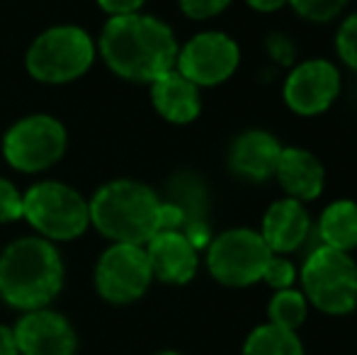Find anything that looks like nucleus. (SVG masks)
<instances>
[{"label": "nucleus", "mask_w": 357, "mask_h": 355, "mask_svg": "<svg viewBox=\"0 0 357 355\" xmlns=\"http://www.w3.org/2000/svg\"><path fill=\"white\" fill-rule=\"evenodd\" d=\"M155 355H180V353H175V351H160V353H155Z\"/></svg>", "instance_id": "29"}, {"label": "nucleus", "mask_w": 357, "mask_h": 355, "mask_svg": "<svg viewBox=\"0 0 357 355\" xmlns=\"http://www.w3.org/2000/svg\"><path fill=\"white\" fill-rule=\"evenodd\" d=\"M153 273L144 246L114 243L100 256L95 268V287L112 304H132L149 289Z\"/></svg>", "instance_id": "9"}, {"label": "nucleus", "mask_w": 357, "mask_h": 355, "mask_svg": "<svg viewBox=\"0 0 357 355\" xmlns=\"http://www.w3.org/2000/svg\"><path fill=\"white\" fill-rule=\"evenodd\" d=\"M306 312H309V302H306L304 292L299 289H278L275 297L270 299V324L287 331H296L301 324L306 322Z\"/></svg>", "instance_id": "20"}, {"label": "nucleus", "mask_w": 357, "mask_h": 355, "mask_svg": "<svg viewBox=\"0 0 357 355\" xmlns=\"http://www.w3.org/2000/svg\"><path fill=\"white\" fill-rule=\"evenodd\" d=\"M95 59V44L88 32L61 24L42 32L27 52V71L42 83H71L80 78Z\"/></svg>", "instance_id": "5"}, {"label": "nucleus", "mask_w": 357, "mask_h": 355, "mask_svg": "<svg viewBox=\"0 0 357 355\" xmlns=\"http://www.w3.org/2000/svg\"><path fill=\"white\" fill-rule=\"evenodd\" d=\"M231 0H180V10L192 20H209L224 13Z\"/></svg>", "instance_id": "25"}, {"label": "nucleus", "mask_w": 357, "mask_h": 355, "mask_svg": "<svg viewBox=\"0 0 357 355\" xmlns=\"http://www.w3.org/2000/svg\"><path fill=\"white\" fill-rule=\"evenodd\" d=\"M241 49L229 34L202 32L192 37L183 49H178V71L197 88L219 86L229 81L238 68Z\"/></svg>", "instance_id": "10"}, {"label": "nucleus", "mask_w": 357, "mask_h": 355, "mask_svg": "<svg viewBox=\"0 0 357 355\" xmlns=\"http://www.w3.org/2000/svg\"><path fill=\"white\" fill-rule=\"evenodd\" d=\"M296 278V270L291 266V261H287L284 256H278L273 253V258L268 261L265 266V273H263V280L275 289H289L291 282Z\"/></svg>", "instance_id": "23"}, {"label": "nucleus", "mask_w": 357, "mask_h": 355, "mask_svg": "<svg viewBox=\"0 0 357 355\" xmlns=\"http://www.w3.org/2000/svg\"><path fill=\"white\" fill-rule=\"evenodd\" d=\"M319 234L324 246L335 251H353L357 248V202L338 199L324 209L319 222Z\"/></svg>", "instance_id": "18"}, {"label": "nucleus", "mask_w": 357, "mask_h": 355, "mask_svg": "<svg viewBox=\"0 0 357 355\" xmlns=\"http://www.w3.org/2000/svg\"><path fill=\"white\" fill-rule=\"evenodd\" d=\"M309 232H311V219L304 202L284 197L273 202L268 212H265L260 236L268 243L270 251L278 253V256H284V253L296 251L306 241Z\"/></svg>", "instance_id": "14"}, {"label": "nucleus", "mask_w": 357, "mask_h": 355, "mask_svg": "<svg viewBox=\"0 0 357 355\" xmlns=\"http://www.w3.org/2000/svg\"><path fill=\"white\" fill-rule=\"evenodd\" d=\"M273 251L253 229H229L209 243L207 266L216 282L226 287H248L263 280Z\"/></svg>", "instance_id": "7"}, {"label": "nucleus", "mask_w": 357, "mask_h": 355, "mask_svg": "<svg viewBox=\"0 0 357 355\" xmlns=\"http://www.w3.org/2000/svg\"><path fill=\"white\" fill-rule=\"evenodd\" d=\"M275 178L284 188V192L291 199H316L324 192L326 185V168L311 151L299 146H284L280 153Z\"/></svg>", "instance_id": "15"}, {"label": "nucleus", "mask_w": 357, "mask_h": 355, "mask_svg": "<svg viewBox=\"0 0 357 355\" xmlns=\"http://www.w3.org/2000/svg\"><path fill=\"white\" fill-rule=\"evenodd\" d=\"M63 287L59 251L42 236L17 239L0 256V294L15 309H44Z\"/></svg>", "instance_id": "3"}, {"label": "nucleus", "mask_w": 357, "mask_h": 355, "mask_svg": "<svg viewBox=\"0 0 357 355\" xmlns=\"http://www.w3.org/2000/svg\"><path fill=\"white\" fill-rule=\"evenodd\" d=\"M66 151V129L49 114H32L8 129L3 139L5 161L22 173H39L61 161Z\"/></svg>", "instance_id": "8"}, {"label": "nucleus", "mask_w": 357, "mask_h": 355, "mask_svg": "<svg viewBox=\"0 0 357 355\" xmlns=\"http://www.w3.org/2000/svg\"><path fill=\"white\" fill-rule=\"evenodd\" d=\"M146 3V0H98V5L112 17H119V15H134L139 13V8Z\"/></svg>", "instance_id": "26"}, {"label": "nucleus", "mask_w": 357, "mask_h": 355, "mask_svg": "<svg viewBox=\"0 0 357 355\" xmlns=\"http://www.w3.org/2000/svg\"><path fill=\"white\" fill-rule=\"evenodd\" d=\"M20 355H75L78 338L66 317L52 309H34L15 324Z\"/></svg>", "instance_id": "12"}, {"label": "nucleus", "mask_w": 357, "mask_h": 355, "mask_svg": "<svg viewBox=\"0 0 357 355\" xmlns=\"http://www.w3.org/2000/svg\"><path fill=\"white\" fill-rule=\"evenodd\" d=\"M280 153H282V144L273 134L263 132V129H250L234 142L229 163L241 178L268 180L270 176H275Z\"/></svg>", "instance_id": "17"}, {"label": "nucleus", "mask_w": 357, "mask_h": 355, "mask_svg": "<svg viewBox=\"0 0 357 355\" xmlns=\"http://www.w3.org/2000/svg\"><path fill=\"white\" fill-rule=\"evenodd\" d=\"M100 54L117 76L134 83H153L175 68L178 42L173 29L151 15L109 17L100 34Z\"/></svg>", "instance_id": "1"}, {"label": "nucleus", "mask_w": 357, "mask_h": 355, "mask_svg": "<svg viewBox=\"0 0 357 355\" xmlns=\"http://www.w3.org/2000/svg\"><path fill=\"white\" fill-rule=\"evenodd\" d=\"M301 17L311 20V22H328V20L338 17L348 0H287Z\"/></svg>", "instance_id": "21"}, {"label": "nucleus", "mask_w": 357, "mask_h": 355, "mask_svg": "<svg viewBox=\"0 0 357 355\" xmlns=\"http://www.w3.org/2000/svg\"><path fill=\"white\" fill-rule=\"evenodd\" d=\"M245 3L253 10H258V13H275V10L287 5V0H245Z\"/></svg>", "instance_id": "28"}, {"label": "nucleus", "mask_w": 357, "mask_h": 355, "mask_svg": "<svg viewBox=\"0 0 357 355\" xmlns=\"http://www.w3.org/2000/svg\"><path fill=\"white\" fill-rule=\"evenodd\" d=\"M340 93V71L326 59H309L287 76L284 103L291 112L314 117L333 105Z\"/></svg>", "instance_id": "11"}, {"label": "nucleus", "mask_w": 357, "mask_h": 355, "mask_svg": "<svg viewBox=\"0 0 357 355\" xmlns=\"http://www.w3.org/2000/svg\"><path fill=\"white\" fill-rule=\"evenodd\" d=\"M22 217L42 234V239L71 241L90 224V207L78 190L56 180H44L24 192Z\"/></svg>", "instance_id": "4"}, {"label": "nucleus", "mask_w": 357, "mask_h": 355, "mask_svg": "<svg viewBox=\"0 0 357 355\" xmlns=\"http://www.w3.org/2000/svg\"><path fill=\"white\" fill-rule=\"evenodd\" d=\"M301 285L306 302L326 314L343 317L357 307V263L345 251L316 248L301 268Z\"/></svg>", "instance_id": "6"}, {"label": "nucleus", "mask_w": 357, "mask_h": 355, "mask_svg": "<svg viewBox=\"0 0 357 355\" xmlns=\"http://www.w3.org/2000/svg\"><path fill=\"white\" fill-rule=\"evenodd\" d=\"M146 256L153 278L168 285H185L199 266L197 248L183 232H158L146 243Z\"/></svg>", "instance_id": "13"}, {"label": "nucleus", "mask_w": 357, "mask_h": 355, "mask_svg": "<svg viewBox=\"0 0 357 355\" xmlns=\"http://www.w3.org/2000/svg\"><path fill=\"white\" fill-rule=\"evenodd\" d=\"M335 52L338 56L348 63L350 68L357 71V13L350 15L338 29V37H335Z\"/></svg>", "instance_id": "22"}, {"label": "nucleus", "mask_w": 357, "mask_h": 355, "mask_svg": "<svg viewBox=\"0 0 357 355\" xmlns=\"http://www.w3.org/2000/svg\"><path fill=\"white\" fill-rule=\"evenodd\" d=\"M0 355H20L17 338L10 326H0Z\"/></svg>", "instance_id": "27"}, {"label": "nucleus", "mask_w": 357, "mask_h": 355, "mask_svg": "<svg viewBox=\"0 0 357 355\" xmlns=\"http://www.w3.org/2000/svg\"><path fill=\"white\" fill-rule=\"evenodd\" d=\"M151 100L160 117L173 124H188L202 112L199 88L188 81L178 68H170L151 83Z\"/></svg>", "instance_id": "16"}, {"label": "nucleus", "mask_w": 357, "mask_h": 355, "mask_svg": "<svg viewBox=\"0 0 357 355\" xmlns=\"http://www.w3.org/2000/svg\"><path fill=\"white\" fill-rule=\"evenodd\" d=\"M243 355H304V343L296 336V331H287L275 324H263L245 338Z\"/></svg>", "instance_id": "19"}, {"label": "nucleus", "mask_w": 357, "mask_h": 355, "mask_svg": "<svg viewBox=\"0 0 357 355\" xmlns=\"http://www.w3.org/2000/svg\"><path fill=\"white\" fill-rule=\"evenodd\" d=\"M22 219V195L10 180L0 178V224Z\"/></svg>", "instance_id": "24"}, {"label": "nucleus", "mask_w": 357, "mask_h": 355, "mask_svg": "<svg viewBox=\"0 0 357 355\" xmlns=\"http://www.w3.org/2000/svg\"><path fill=\"white\" fill-rule=\"evenodd\" d=\"M90 224L114 243L146 246L163 232V199L137 180H112L88 202Z\"/></svg>", "instance_id": "2"}]
</instances>
